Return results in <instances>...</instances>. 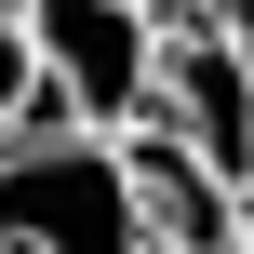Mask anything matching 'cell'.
<instances>
[{"instance_id":"4","label":"cell","mask_w":254,"mask_h":254,"mask_svg":"<svg viewBox=\"0 0 254 254\" xmlns=\"http://www.w3.org/2000/svg\"><path fill=\"white\" fill-rule=\"evenodd\" d=\"M121 174H134V214L147 241H188V254H241V174H214L174 121H121Z\"/></svg>"},{"instance_id":"1","label":"cell","mask_w":254,"mask_h":254,"mask_svg":"<svg viewBox=\"0 0 254 254\" xmlns=\"http://www.w3.org/2000/svg\"><path fill=\"white\" fill-rule=\"evenodd\" d=\"M0 254H147L121 134H94V121H13V147H0Z\"/></svg>"},{"instance_id":"2","label":"cell","mask_w":254,"mask_h":254,"mask_svg":"<svg viewBox=\"0 0 254 254\" xmlns=\"http://www.w3.org/2000/svg\"><path fill=\"white\" fill-rule=\"evenodd\" d=\"M27 54H40V107L54 121H147V67H161V13L147 0H27Z\"/></svg>"},{"instance_id":"3","label":"cell","mask_w":254,"mask_h":254,"mask_svg":"<svg viewBox=\"0 0 254 254\" xmlns=\"http://www.w3.org/2000/svg\"><path fill=\"white\" fill-rule=\"evenodd\" d=\"M147 121H174L214 174H241V188H254V54H241V27H228V13H214V27H161Z\"/></svg>"},{"instance_id":"8","label":"cell","mask_w":254,"mask_h":254,"mask_svg":"<svg viewBox=\"0 0 254 254\" xmlns=\"http://www.w3.org/2000/svg\"><path fill=\"white\" fill-rule=\"evenodd\" d=\"M147 13H188V0H147Z\"/></svg>"},{"instance_id":"5","label":"cell","mask_w":254,"mask_h":254,"mask_svg":"<svg viewBox=\"0 0 254 254\" xmlns=\"http://www.w3.org/2000/svg\"><path fill=\"white\" fill-rule=\"evenodd\" d=\"M13 121H54L40 107V54H27V0H0V134Z\"/></svg>"},{"instance_id":"7","label":"cell","mask_w":254,"mask_h":254,"mask_svg":"<svg viewBox=\"0 0 254 254\" xmlns=\"http://www.w3.org/2000/svg\"><path fill=\"white\" fill-rule=\"evenodd\" d=\"M241 254H254V188H241Z\"/></svg>"},{"instance_id":"9","label":"cell","mask_w":254,"mask_h":254,"mask_svg":"<svg viewBox=\"0 0 254 254\" xmlns=\"http://www.w3.org/2000/svg\"><path fill=\"white\" fill-rule=\"evenodd\" d=\"M147 254H188V241H147Z\"/></svg>"},{"instance_id":"6","label":"cell","mask_w":254,"mask_h":254,"mask_svg":"<svg viewBox=\"0 0 254 254\" xmlns=\"http://www.w3.org/2000/svg\"><path fill=\"white\" fill-rule=\"evenodd\" d=\"M214 13H228V27H241V54H254V0H214Z\"/></svg>"}]
</instances>
